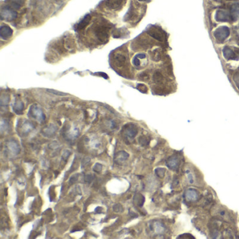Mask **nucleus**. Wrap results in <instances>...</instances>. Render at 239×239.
<instances>
[{
	"mask_svg": "<svg viewBox=\"0 0 239 239\" xmlns=\"http://www.w3.org/2000/svg\"><path fill=\"white\" fill-rule=\"evenodd\" d=\"M95 212H97V213H101L102 212V208L100 207H97V208L95 209Z\"/></svg>",
	"mask_w": 239,
	"mask_h": 239,
	"instance_id": "obj_35",
	"label": "nucleus"
},
{
	"mask_svg": "<svg viewBox=\"0 0 239 239\" xmlns=\"http://www.w3.org/2000/svg\"><path fill=\"white\" fill-rule=\"evenodd\" d=\"M136 57H138V58H140V59H144V58H146V55L145 54H144V53H139V54H138V55H136Z\"/></svg>",
	"mask_w": 239,
	"mask_h": 239,
	"instance_id": "obj_32",
	"label": "nucleus"
},
{
	"mask_svg": "<svg viewBox=\"0 0 239 239\" xmlns=\"http://www.w3.org/2000/svg\"><path fill=\"white\" fill-rule=\"evenodd\" d=\"M231 15H232V21H236L239 18V4H233L230 11Z\"/></svg>",
	"mask_w": 239,
	"mask_h": 239,
	"instance_id": "obj_13",
	"label": "nucleus"
},
{
	"mask_svg": "<svg viewBox=\"0 0 239 239\" xmlns=\"http://www.w3.org/2000/svg\"><path fill=\"white\" fill-rule=\"evenodd\" d=\"M123 0H106V6L110 9H116L121 7Z\"/></svg>",
	"mask_w": 239,
	"mask_h": 239,
	"instance_id": "obj_12",
	"label": "nucleus"
},
{
	"mask_svg": "<svg viewBox=\"0 0 239 239\" xmlns=\"http://www.w3.org/2000/svg\"><path fill=\"white\" fill-rule=\"evenodd\" d=\"M126 58L124 56L123 54L117 53L116 54L115 56H114V62H115L116 66H124V64L126 63Z\"/></svg>",
	"mask_w": 239,
	"mask_h": 239,
	"instance_id": "obj_14",
	"label": "nucleus"
},
{
	"mask_svg": "<svg viewBox=\"0 0 239 239\" xmlns=\"http://www.w3.org/2000/svg\"><path fill=\"white\" fill-rule=\"evenodd\" d=\"M23 107H24V105L23 103L21 101H17L15 103L14 106H13V110L15 111V113H21L22 111H23Z\"/></svg>",
	"mask_w": 239,
	"mask_h": 239,
	"instance_id": "obj_18",
	"label": "nucleus"
},
{
	"mask_svg": "<svg viewBox=\"0 0 239 239\" xmlns=\"http://www.w3.org/2000/svg\"><path fill=\"white\" fill-rule=\"evenodd\" d=\"M160 57H161V55H160V53L158 51V49H156V50H154L152 52V58L154 60H155V61H159L160 58H161Z\"/></svg>",
	"mask_w": 239,
	"mask_h": 239,
	"instance_id": "obj_20",
	"label": "nucleus"
},
{
	"mask_svg": "<svg viewBox=\"0 0 239 239\" xmlns=\"http://www.w3.org/2000/svg\"><path fill=\"white\" fill-rule=\"evenodd\" d=\"M133 65H135V66H136V67L139 66V65H140V62L139 58H138V57L135 56L134 58H133Z\"/></svg>",
	"mask_w": 239,
	"mask_h": 239,
	"instance_id": "obj_29",
	"label": "nucleus"
},
{
	"mask_svg": "<svg viewBox=\"0 0 239 239\" xmlns=\"http://www.w3.org/2000/svg\"><path fill=\"white\" fill-rule=\"evenodd\" d=\"M230 34L229 28L226 26H221L214 32V37L220 42H223Z\"/></svg>",
	"mask_w": 239,
	"mask_h": 239,
	"instance_id": "obj_3",
	"label": "nucleus"
},
{
	"mask_svg": "<svg viewBox=\"0 0 239 239\" xmlns=\"http://www.w3.org/2000/svg\"><path fill=\"white\" fill-rule=\"evenodd\" d=\"M137 88L142 93H147V86L144 84H138L137 86Z\"/></svg>",
	"mask_w": 239,
	"mask_h": 239,
	"instance_id": "obj_27",
	"label": "nucleus"
},
{
	"mask_svg": "<svg viewBox=\"0 0 239 239\" xmlns=\"http://www.w3.org/2000/svg\"><path fill=\"white\" fill-rule=\"evenodd\" d=\"M43 131H44V136H53V134H55V131H56V128H55L53 125L51 124L49 127H47L46 128H44Z\"/></svg>",
	"mask_w": 239,
	"mask_h": 239,
	"instance_id": "obj_17",
	"label": "nucleus"
},
{
	"mask_svg": "<svg viewBox=\"0 0 239 239\" xmlns=\"http://www.w3.org/2000/svg\"><path fill=\"white\" fill-rule=\"evenodd\" d=\"M70 154H71L70 151H69V150H65V151L63 152V159L65 161H66L67 160L68 158H69V156H70Z\"/></svg>",
	"mask_w": 239,
	"mask_h": 239,
	"instance_id": "obj_28",
	"label": "nucleus"
},
{
	"mask_svg": "<svg viewBox=\"0 0 239 239\" xmlns=\"http://www.w3.org/2000/svg\"><path fill=\"white\" fill-rule=\"evenodd\" d=\"M93 179H94V176L93 175H91V174L85 175V177H84V181L87 183H91V182L93 180Z\"/></svg>",
	"mask_w": 239,
	"mask_h": 239,
	"instance_id": "obj_26",
	"label": "nucleus"
},
{
	"mask_svg": "<svg viewBox=\"0 0 239 239\" xmlns=\"http://www.w3.org/2000/svg\"><path fill=\"white\" fill-rule=\"evenodd\" d=\"M79 176V175L78 173L73 175L70 178V179H69V184H74L75 182H77V180H78Z\"/></svg>",
	"mask_w": 239,
	"mask_h": 239,
	"instance_id": "obj_25",
	"label": "nucleus"
},
{
	"mask_svg": "<svg viewBox=\"0 0 239 239\" xmlns=\"http://www.w3.org/2000/svg\"><path fill=\"white\" fill-rule=\"evenodd\" d=\"M113 210L116 212H124V208L120 203H117L113 206Z\"/></svg>",
	"mask_w": 239,
	"mask_h": 239,
	"instance_id": "obj_21",
	"label": "nucleus"
},
{
	"mask_svg": "<svg viewBox=\"0 0 239 239\" xmlns=\"http://www.w3.org/2000/svg\"><path fill=\"white\" fill-rule=\"evenodd\" d=\"M0 35L4 39H8L13 35V29L8 25H2L0 28Z\"/></svg>",
	"mask_w": 239,
	"mask_h": 239,
	"instance_id": "obj_8",
	"label": "nucleus"
},
{
	"mask_svg": "<svg viewBox=\"0 0 239 239\" xmlns=\"http://www.w3.org/2000/svg\"><path fill=\"white\" fill-rule=\"evenodd\" d=\"M7 147L13 154H18L20 152V147L16 142L14 140L9 141L7 143Z\"/></svg>",
	"mask_w": 239,
	"mask_h": 239,
	"instance_id": "obj_9",
	"label": "nucleus"
},
{
	"mask_svg": "<svg viewBox=\"0 0 239 239\" xmlns=\"http://www.w3.org/2000/svg\"><path fill=\"white\" fill-rule=\"evenodd\" d=\"M129 215L131 217H138V215H136V212H132L131 210L129 211Z\"/></svg>",
	"mask_w": 239,
	"mask_h": 239,
	"instance_id": "obj_33",
	"label": "nucleus"
},
{
	"mask_svg": "<svg viewBox=\"0 0 239 239\" xmlns=\"http://www.w3.org/2000/svg\"><path fill=\"white\" fill-rule=\"evenodd\" d=\"M1 15L2 19H5L10 21L16 18L17 13L11 8L7 7L1 10Z\"/></svg>",
	"mask_w": 239,
	"mask_h": 239,
	"instance_id": "obj_6",
	"label": "nucleus"
},
{
	"mask_svg": "<svg viewBox=\"0 0 239 239\" xmlns=\"http://www.w3.org/2000/svg\"><path fill=\"white\" fill-rule=\"evenodd\" d=\"M139 143L142 146H146L148 145L149 141L145 136H141L139 138Z\"/></svg>",
	"mask_w": 239,
	"mask_h": 239,
	"instance_id": "obj_22",
	"label": "nucleus"
},
{
	"mask_svg": "<svg viewBox=\"0 0 239 239\" xmlns=\"http://www.w3.org/2000/svg\"><path fill=\"white\" fill-rule=\"evenodd\" d=\"M109 28L105 25H98L95 29V34L97 39L100 41H107Z\"/></svg>",
	"mask_w": 239,
	"mask_h": 239,
	"instance_id": "obj_2",
	"label": "nucleus"
},
{
	"mask_svg": "<svg viewBox=\"0 0 239 239\" xmlns=\"http://www.w3.org/2000/svg\"><path fill=\"white\" fill-rule=\"evenodd\" d=\"M102 166L100 164L97 163V164H95V165L94 166L93 171L97 173H100V172L102 171Z\"/></svg>",
	"mask_w": 239,
	"mask_h": 239,
	"instance_id": "obj_24",
	"label": "nucleus"
},
{
	"mask_svg": "<svg viewBox=\"0 0 239 239\" xmlns=\"http://www.w3.org/2000/svg\"><path fill=\"white\" fill-rule=\"evenodd\" d=\"M147 33L158 41H163L165 39V32L156 26H151L147 29Z\"/></svg>",
	"mask_w": 239,
	"mask_h": 239,
	"instance_id": "obj_4",
	"label": "nucleus"
},
{
	"mask_svg": "<svg viewBox=\"0 0 239 239\" xmlns=\"http://www.w3.org/2000/svg\"><path fill=\"white\" fill-rule=\"evenodd\" d=\"M138 1H147V0H138Z\"/></svg>",
	"mask_w": 239,
	"mask_h": 239,
	"instance_id": "obj_36",
	"label": "nucleus"
},
{
	"mask_svg": "<svg viewBox=\"0 0 239 239\" xmlns=\"http://www.w3.org/2000/svg\"><path fill=\"white\" fill-rule=\"evenodd\" d=\"M153 79H154V81L156 83H159L160 82L162 81L164 77H163L162 74H161V73L159 72H156L154 73V74Z\"/></svg>",
	"mask_w": 239,
	"mask_h": 239,
	"instance_id": "obj_19",
	"label": "nucleus"
},
{
	"mask_svg": "<svg viewBox=\"0 0 239 239\" xmlns=\"http://www.w3.org/2000/svg\"><path fill=\"white\" fill-rule=\"evenodd\" d=\"M46 91H47L49 93H53L54 95H59V96L67 95V93H65L60 92V91H55V90H53V89H46Z\"/></svg>",
	"mask_w": 239,
	"mask_h": 239,
	"instance_id": "obj_23",
	"label": "nucleus"
},
{
	"mask_svg": "<svg viewBox=\"0 0 239 239\" xmlns=\"http://www.w3.org/2000/svg\"><path fill=\"white\" fill-rule=\"evenodd\" d=\"M29 115L32 116V117L37 119L39 122H43L45 120V119H46V116H45L41 109L39 107L36 106V105H33L30 108Z\"/></svg>",
	"mask_w": 239,
	"mask_h": 239,
	"instance_id": "obj_5",
	"label": "nucleus"
},
{
	"mask_svg": "<svg viewBox=\"0 0 239 239\" xmlns=\"http://www.w3.org/2000/svg\"><path fill=\"white\" fill-rule=\"evenodd\" d=\"M234 79L237 87L239 88V73H237V74H236L235 75H234Z\"/></svg>",
	"mask_w": 239,
	"mask_h": 239,
	"instance_id": "obj_30",
	"label": "nucleus"
},
{
	"mask_svg": "<svg viewBox=\"0 0 239 239\" xmlns=\"http://www.w3.org/2000/svg\"><path fill=\"white\" fill-rule=\"evenodd\" d=\"M86 159H83V161H82V167H83V166H85L87 165V164H88V162L90 161V159H88L87 161H86Z\"/></svg>",
	"mask_w": 239,
	"mask_h": 239,
	"instance_id": "obj_34",
	"label": "nucleus"
},
{
	"mask_svg": "<svg viewBox=\"0 0 239 239\" xmlns=\"http://www.w3.org/2000/svg\"><path fill=\"white\" fill-rule=\"evenodd\" d=\"M215 19L219 22H227L232 21V15L229 12L224 10H218L215 14Z\"/></svg>",
	"mask_w": 239,
	"mask_h": 239,
	"instance_id": "obj_7",
	"label": "nucleus"
},
{
	"mask_svg": "<svg viewBox=\"0 0 239 239\" xmlns=\"http://www.w3.org/2000/svg\"><path fill=\"white\" fill-rule=\"evenodd\" d=\"M122 133L126 140L132 141L138 134V128L135 124H128L123 127Z\"/></svg>",
	"mask_w": 239,
	"mask_h": 239,
	"instance_id": "obj_1",
	"label": "nucleus"
},
{
	"mask_svg": "<svg viewBox=\"0 0 239 239\" xmlns=\"http://www.w3.org/2000/svg\"><path fill=\"white\" fill-rule=\"evenodd\" d=\"M128 157H129V154L127 152H126L125 151H120L115 155L114 160H115L116 162L122 163L126 161L128 159Z\"/></svg>",
	"mask_w": 239,
	"mask_h": 239,
	"instance_id": "obj_11",
	"label": "nucleus"
},
{
	"mask_svg": "<svg viewBox=\"0 0 239 239\" xmlns=\"http://www.w3.org/2000/svg\"><path fill=\"white\" fill-rule=\"evenodd\" d=\"M91 15L89 14H87L83 19L79 23L77 24V27H76V29L77 30H82V29L86 28V27L88 25V23L91 21Z\"/></svg>",
	"mask_w": 239,
	"mask_h": 239,
	"instance_id": "obj_10",
	"label": "nucleus"
},
{
	"mask_svg": "<svg viewBox=\"0 0 239 239\" xmlns=\"http://www.w3.org/2000/svg\"><path fill=\"white\" fill-rule=\"evenodd\" d=\"M223 54H224V56L225 57V58L227 59V60L234 59V58H236V55L235 53H234V52L229 47L224 48V50H223Z\"/></svg>",
	"mask_w": 239,
	"mask_h": 239,
	"instance_id": "obj_16",
	"label": "nucleus"
},
{
	"mask_svg": "<svg viewBox=\"0 0 239 239\" xmlns=\"http://www.w3.org/2000/svg\"><path fill=\"white\" fill-rule=\"evenodd\" d=\"M140 77L142 79H148V75H147L146 73H142L140 75Z\"/></svg>",
	"mask_w": 239,
	"mask_h": 239,
	"instance_id": "obj_31",
	"label": "nucleus"
},
{
	"mask_svg": "<svg viewBox=\"0 0 239 239\" xmlns=\"http://www.w3.org/2000/svg\"><path fill=\"white\" fill-rule=\"evenodd\" d=\"M133 202L135 204L137 205L138 207H142L145 202V197L141 194H136L133 198Z\"/></svg>",
	"mask_w": 239,
	"mask_h": 239,
	"instance_id": "obj_15",
	"label": "nucleus"
}]
</instances>
